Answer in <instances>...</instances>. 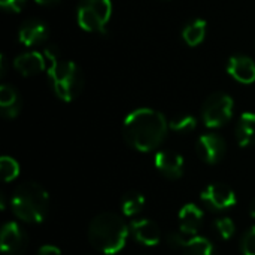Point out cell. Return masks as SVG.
<instances>
[{
	"label": "cell",
	"mask_w": 255,
	"mask_h": 255,
	"mask_svg": "<svg viewBox=\"0 0 255 255\" xmlns=\"http://www.w3.org/2000/svg\"><path fill=\"white\" fill-rule=\"evenodd\" d=\"M167 134V121L161 112L140 108L127 115L123 124L124 140L140 152L158 148Z\"/></svg>",
	"instance_id": "obj_1"
},
{
	"label": "cell",
	"mask_w": 255,
	"mask_h": 255,
	"mask_svg": "<svg viewBox=\"0 0 255 255\" xmlns=\"http://www.w3.org/2000/svg\"><path fill=\"white\" fill-rule=\"evenodd\" d=\"M127 239L128 226L118 214H99L88 226V241L102 254H118L126 247Z\"/></svg>",
	"instance_id": "obj_2"
},
{
	"label": "cell",
	"mask_w": 255,
	"mask_h": 255,
	"mask_svg": "<svg viewBox=\"0 0 255 255\" xmlns=\"http://www.w3.org/2000/svg\"><path fill=\"white\" fill-rule=\"evenodd\" d=\"M45 57L49 60L48 76L52 81L54 93L63 102L75 100L84 88V75L76 63L58 60L54 46L45 49Z\"/></svg>",
	"instance_id": "obj_3"
},
{
	"label": "cell",
	"mask_w": 255,
	"mask_h": 255,
	"mask_svg": "<svg viewBox=\"0 0 255 255\" xmlns=\"http://www.w3.org/2000/svg\"><path fill=\"white\" fill-rule=\"evenodd\" d=\"M13 214L25 223H42L49 211V194L37 182H22L10 199Z\"/></svg>",
	"instance_id": "obj_4"
},
{
	"label": "cell",
	"mask_w": 255,
	"mask_h": 255,
	"mask_svg": "<svg viewBox=\"0 0 255 255\" xmlns=\"http://www.w3.org/2000/svg\"><path fill=\"white\" fill-rule=\"evenodd\" d=\"M235 102L233 99L226 93H214L211 94L202 108V117L203 123L209 128H218L223 127L226 123L230 121L233 115Z\"/></svg>",
	"instance_id": "obj_5"
},
{
	"label": "cell",
	"mask_w": 255,
	"mask_h": 255,
	"mask_svg": "<svg viewBox=\"0 0 255 255\" xmlns=\"http://www.w3.org/2000/svg\"><path fill=\"white\" fill-rule=\"evenodd\" d=\"M0 247L4 255H22L28 247V236L18 223H6L0 233Z\"/></svg>",
	"instance_id": "obj_6"
},
{
	"label": "cell",
	"mask_w": 255,
	"mask_h": 255,
	"mask_svg": "<svg viewBox=\"0 0 255 255\" xmlns=\"http://www.w3.org/2000/svg\"><path fill=\"white\" fill-rule=\"evenodd\" d=\"M202 200L215 211H226L236 205L235 191L226 184H211L202 191Z\"/></svg>",
	"instance_id": "obj_7"
},
{
	"label": "cell",
	"mask_w": 255,
	"mask_h": 255,
	"mask_svg": "<svg viewBox=\"0 0 255 255\" xmlns=\"http://www.w3.org/2000/svg\"><path fill=\"white\" fill-rule=\"evenodd\" d=\"M196 152L208 164H217L226 154V142L220 134L208 133L197 139Z\"/></svg>",
	"instance_id": "obj_8"
},
{
	"label": "cell",
	"mask_w": 255,
	"mask_h": 255,
	"mask_svg": "<svg viewBox=\"0 0 255 255\" xmlns=\"http://www.w3.org/2000/svg\"><path fill=\"white\" fill-rule=\"evenodd\" d=\"M154 163L157 170L167 179L176 181L184 175V158L181 154L175 151L170 149L158 151L155 154Z\"/></svg>",
	"instance_id": "obj_9"
},
{
	"label": "cell",
	"mask_w": 255,
	"mask_h": 255,
	"mask_svg": "<svg viewBox=\"0 0 255 255\" xmlns=\"http://www.w3.org/2000/svg\"><path fill=\"white\" fill-rule=\"evenodd\" d=\"M130 229H131L133 238L139 244H142L145 247H155L161 241V230H160V227L154 221H151L148 218L134 220L131 223Z\"/></svg>",
	"instance_id": "obj_10"
},
{
	"label": "cell",
	"mask_w": 255,
	"mask_h": 255,
	"mask_svg": "<svg viewBox=\"0 0 255 255\" xmlns=\"http://www.w3.org/2000/svg\"><path fill=\"white\" fill-rule=\"evenodd\" d=\"M203 211L194 205V203H188L185 205L181 212H179V229L184 235H191L196 236L200 229L203 227Z\"/></svg>",
	"instance_id": "obj_11"
},
{
	"label": "cell",
	"mask_w": 255,
	"mask_h": 255,
	"mask_svg": "<svg viewBox=\"0 0 255 255\" xmlns=\"http://www.w3.org/2000/svg\"><path fill=\"white\" fill-rule=\"evenodd\" d=\"M48 27L39 19H27L21 24L18 39L25 46H33L43 42L48 37Z\"/></svg>",
	"instance_id": "obj_12"
},
{
	"label": "cell",
	"mask_w": 255,
	"mask_h": 255,
	"mask_svg": "<svg viewBox=\"0 0 255 255\" xmlns=\"http://www.w3.org/2000/svg\"><path fill=\"white\" fill-rule=\"evenodd\" d=\"M229 73L242 84H253L255 81V63L247 55H235L229 60Z\"/></svg>",
	"instance_id": "obj_13"
},
{
	"label": "cell",
	"mask_w": 255,
	"mask_h": 255,
	"mask_svg": "<svg viewBox=\"0 0 255 255\" xmlns=\"http://www.w3.org/2000/svg\"><path fill=\"white\" fill-rule=\"evenodd\" d=\"M13 67L22 76H31L45 69V57L36 51L24 52L13 60Z\"/></svg>",
	"instance_id": "obj_14"
},
{
	"label": "cell",
	"mask_w": 255,
	"mask_h": 255,
	"mask_svg": "<svg viewBox=\"0 0 255 255\" xmlns=\"http://www.w3.org/2000/svg\"><path fill=\"white\" fill-rule=\"evenodd\" d=\"M236 139L242 148L255 145V114L244 112L236 126Z\"/></svg>",
	"instance_id": "obj_15"
},
{
	"label": "cell",
	"mask_w": 255,
	"mask_h": 255,
	"mask_svg": "<svg viewBox=\"0 0 255 255\" xmlns=\"http://www.w3.org/2000/svg\"><path fill=\"white\" fill-rule=\"evenodd\" d=\"M78 24L81 28L91 31V33H102L106 34V24L85 4H79L78 7Z\"/></svg>",
	"instance_id": "obj_16"
},
{
	"label": "cell",
	"mask_w": 255,
	"mask_h": 255,
	"mask_svg": "<svg viewBox=\"0 0 255 255\" xmlns=\"http://www.w3.org/2000/svg\"><path fill=\"white\" fill-rule=\"evenodd\" d=\"M206 34V21L205 19H194L190 24L185 25L182 31V37L187 45L197 46L203 42Z\"/></svg>",
	"instance_id": "obj_17"
},
{
	"label": "cell",
	"mask_w": 255,
	"mask_h": 255,
	"mask_svg": "<svg viewBox=\"0 0 255 255\" xmlns=\"http://www.w3.org/2000/svg\"><path fill=\"white\" fill-rule=\"evenodd\" d=\"M182 251H184V255H217L212 242L202 236H194L188 239Z\"/></svg>",
	"instance_id": "obj_18"
},
{
	"label": "cell",
	"mask_w": 255,
	"mask_h": 255,
	"mask_svg": "<svg viewBox=\"0 0 255 255\" xmlns=\"http://www.w3.org/2000/svg\"><path fill=\"white\" fill-rule=\"evenodd\" d=\"M145 206V196L139 191H127L121 200V209L126 217L137 215Z\"/></svg>",
	"instance_id": "obj_19"
},
{
	"label": "cell",
	"mask_w": 255,
	"mask_h": 255,
	"mask_svg": "<svg viewBox=\"0 0 255 255\" xmlns=\"http://www.w3.org/2000/svg\"><path fill=\"white\" fill-rule=\"evenodd\" d=\"M82 4L90 7L105 24L109 21L112 13V3L111 0H82Z\"/></svg>",
	"instance_id": "obj_20"
},
{
	"label": "cell",
	"mask_w": 255,
	"mask_h": 255,
	"mask_svg": "<svg viewBox=\"0 0 255 255\" xmlns=\"http://www.w3.org/2000/svg\"><path fill=\"white\" fill-rule=\"evenodd\" d=\"M197 126V120L193 117V115H179V117H175L170 120L169 123V127L170 130L176 131V133H190L196 128Z\"/></svg>",
	"instance_id": "obj_21"
},
{
	"label": "cell",
	"mask_w": 255,
	"mask_h": 255,
	"mask_svg": "<svg viewBox=\"0 0 255 255\" xmlns=\"http://www.w3.org/2000/svg\"><path fill=\"white\" fill-rule=\"evenodd\" d=\"M0 173L4 182H10L19 175V164L12 157L3 155L0 158Z\"/></svg>",
	"instance_id": "obj_22"
},
{
	"label": "cell",
	"mask_w": 255,
	"mask_h": 255,
	"mask_svg": "<svg viewBox=\"0 0 255 255\" xmlns=\"http://www.w3.org/2000/svg\"><path fill=\"white\" fill-rule=\"evenodd\" d=\"M214 227L217 229L218 235H220L224 241L232 239V238L235 236V233H236V224L233 223L232 218H227V217L218 218V220L214 223Z\"/></svg>",
	"instance_id": "obj_23"
},
{
	"label": "cell",
	"mask_w": 255,
	"mask_h": 255,
	"mask_svg": "<svg viewBox=\"0 0 255 255\" xmlns=\"http://www.w3.org/2000/svg\"><path fill=\"white\" fill-rule=\"evenodd\" d=\"M15 105H19L16 91L10 85L3 84L0 87V109L9 108V106H15Z\"/></svg>",
	"instance_id": "obj_24"
},
{
	"label": "cell",
	"mask_w": 255,
	"mask_h": 255,
	"mask_svg": "<svg viewBox=\"0 0 255 255\" xmlns=\"http://www.w3.org/2000/svg\"><path fill=\"white\" fill-rule=\"evenodd\" d=\"M241 250L244 255H255V226L244 235L241 242Z\"/></svg>",
	"instance_id": "obj_25"
},
{
	"label": "cell",
	"mask_w": 255,
	"mask_h": 255,
	"mask_svg": "<svg viewBox=\"0 0 255 255\" xmlns=\"http://www.w3.org/2000/svg\"><path fill=\"white\" fill-rule=\"evenodd\" d=\"M166 244L169 248L172 250H182L187 244L185 238H184V233L181 232H170L167 236H166Z\"/></svg>",
	"instance_id": "obj_26"
},
{
	"label": "cell",
	"mask_w": 255,
	"mask_h": 255,
	"mask_svg": "<svg viewBox=\"0 0 255 255\" xmlns=\"http://www.w3.org/2000/svg\"><path fill=\"white\" fill-rule=\"evenodd\" d=\"M27 0H0V4L3 9L9 10V12H19Z\"/></svg>",
	"instance_id": "obj_27"
},
{
	"label": "cell",
	"mask_w": 255,
	"mask_h": 255,
	"mask_svg": "<svg viewBox=\"0 0 255 255\" xmlns=\"http://www.w3.org/2000/svg\"><path fill=\"white\" fill-rule=\"evenodd\" d=\"M37 255H61L60 248L54 247V245H43L39 248Z\"/></svg>",
	"instance_id": "obj_28"
},
{
	"label": "cell",
	"mask_w": 255,
	"mask_h": 255,
	"mask_svg": "<svg viewBox=\"0 0 255 255\" xmlns=\"http://www.w3.org/2000/svg\"><path fill=\"white\" fill-rule=\"evenodd\" d=\"M34 1L40 6H52V4H57L60 0H34Z\"/></svg>",
	"instance_id": "obj_29"
},
{
	"label": "cell",
	"mask_w": 255,
	"mask_h": 255,
	"mask_svg": "<svg viewBox=\"0 0 255 255\" xmlns=\"http://www.w3.org/2000/svg\"><path fill=\"white\" fill-rule=\"evenodd\" d=\"M250 214H251V217H253V218H255V199L253 200L251 206H250Z\"/></svg>",
	"instance_id": "obj_30"
},
{
	"label": "cell",
	"mask_w": 255,
	"mask_h": 255,
	"mask_svg": "<svg viewBox=\"0 0 255 255\" xmlns=\"http://www.w3.org/2000/svg\"><path fill=\"white\" fill-rule=\"evenodd\" d=\"M0 209L4 211V196H3V194L0 196Z\"/></svg>",
	"instance_id": "obj_31"
},
{
	"label": "cell",
	"mask_w": 255,
	"mask_h": 255,
	"mask_svg": "<svg viewBox=\"0 0 255 255\" xmlns=\"http://www.w3.org/2000/svg\"><path fill=\"white\" fill-rule=\"evenodd\" d=\"M164 1H166V0H164Z\"/></svg>",
	"instance_id": "obj_32"
}]
</instances>
